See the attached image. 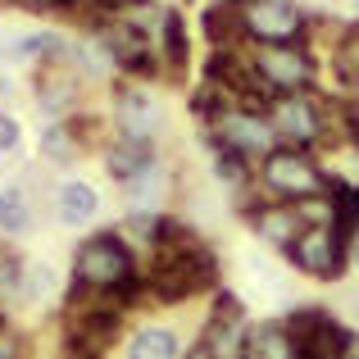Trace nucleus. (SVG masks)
<instances>
[{
  "instance_id": "obj_1",
  "label": "nucleus",
  "mask_w": 359,
  "mask_h": 359,
  "mask_svg": "<svg viewBox=\"0 0 359 359\" xmlns=\"http://www.w3.org/2000/svg\"><path fill=\"white\" fill-rule=\"evenodd\" d=\"M132 250L118 232H96L91 241L78 245V264H73V287L82 291H118L132 282Z\"/></svg>"
},
{
  "instance_id": "obj_2",
  "label": "nucleus",
  "mask_w": 359,
  "mask_h": 359,
  "mask_svg": "<svg viewBox=\"0 0 359 359\" xmlns=\"http://www.w3.org/2000/svg\"><path fill=\"white\" fill-rule=\"evenodd\" d=\"M278 123L273 114H259V109H245V105H228L219 114V123L210 128V146H228L245 159H269L278 150Z\"/></svg>"
},
{
  "instance_id": "obj_3",
  "label": "nucleus",
  "mask_w": 359,
  "mask_h": 359,
  "mask_svg": "<svg viewBox=\"0 0 359 359\" xmlns=\"http://www.w3.org/2000/svg\"><path fill=\"white\" fill-rule=\"evenodd\" d=\"M264 187L273 201H309L327 191V173L300 146H278L264 159Z\"/></svg>"
},
{
  "instance_id": "obj_4",
  "label": "nucleus",
  "mask_w": 359,
  "mask_h": 359,
  "mask_svg": "<svg viewBox=\"0 0 359 359\" xmlns=\"http://www.w3.org/2000/svg\"><path fill=\"white\" fill-rule=\"evenodd\" d=\"M259 82L273 96H291V91H309L314 82V55L300 41H259V50L250 55Z\"/></svg>"
},
{
  "instance_id": "obj_5",
  "label": "nucleus",
  "mask_w": 359,
  "mask_h": 359,
  "mask_svg": "<svg viewBox=\"0 0 359 359\" xmlns=\"http://www.w3.org/2000/svg\"><path fill=\"white\" fill-rule=\"evenodd\" d=\"M269 114H273L278 132L291 141V146H314V141H323V132L337 123V118H327V114H332V105H327V100H318V96H309V91L278 96Z\"/></svg>"
},
{
  "instance_id": "obj_6",
  "label": "nucleus",
  "mask_w": 359,
  "mask_h": 359,
  "mask_svg": "<svg viewBox=\"0 0 359 359\" xmlns=\"http://www.w3.org/2000/svg\"><path fill=\"white\" fill-rule=\"evenodd\" d=\"M245 32L250 41H300L309 27L305 9L296 0H245Z\"/></svg>"
},
{
  "instance_id": "obj_7",
  "label": "nucleus",
  "mask_w": 359,
  "mask_h": 359,
  "mask_svg": "<svg viewBox=\"0 0 359 359\" xmlns=\"http://www.w3.org/2000/svg\"><path fill=\"white\" fill-rule=\"evenodd\" d=\"M287 255H291V264H296L300 273H309V278H323V282L341 278V259H346V250H341V223L305 228Z\"/></svg>"
},
{
  "instance_id": "obj_8",
  "label": "nucleus",
  "mask_w": 359,
  "mask_h": 359,
  "mask_svg": "<svg viewBox=\"0 0 359 359\" xmlns=\"http://www.w3.org/2000/svg\"><path fill=\"white\" fill-rule=\"evenodd\" d=\"M287 327L300 341V359H346V346H351V332L341 323L323 314V309H296L287 318Z\"/></svg>"
},
{
  "instance_id": "obj_9",
  "label": "nucleus",
  "mask_w": 359,
  "mask_h": 359,
  "mask_svg": "<svg viewBox=\"0 0 359 359\" xmlns=\"http://www.w3.org/2000/svg\"><path fill=\"white\" fill-rule=\"evenodd\" d=\"M36 100L50 114H64V109L78 100V73L69 69L64 55H46V69L36 73Z\"/></svg>"
},
{
  "instance_id": "obj_10",
  "label": "nucleus",
  "mask_w": 359,
  "mask_h": 359,
  "mask_svg": "<svg viewBox=\"0 0 359 359\" xmlns=\"http://www.w3.org/2000/svg\"><path fill=\"white\" fill-rule=\"evenodd\" d=\"M255 232H259L264 241H273L278 250H291L296 237L305 232V214H300L296 201H278V205H269V210L255 214Z\"/></svg>"
},
{
  "instance_id": "obj_11",
  "label": "nucleus",
  "mask_w": 359,
  "mask_h": 359,
  "mask_svg": "<svg viewBox=\"0 0 359 359\" xmlns=\"http://www.w3.org/2000/svg\"><path fill=\"white\" fill-rule=\"evenodd\" d=\"M245 359H300V341L287 323H255L245 332Z\"/></svg>"
},
{
  "instance_id": "obj_12",
  "label": "nucleus",
  "mask_w": 359,
  "mask_h": 359,
  "mask_svg": "<svg viewBox=\"0 0 359 359\" xmlns=\"http://www.w3.org/2000/svg\"><path fill=\"white\" fill-rule=\"evenodd\" d=\"M118 128H123V137H146L150 141V132L159 128L155 96H146V91H137V87H123L118 91Z\"/></svg>"
},
{
  "instance_id": "obj_13",
  "label": "nucleus",
  "mask_w": 359,
  "mask_h": 359,
  "mask_svg": "<svg viewBox=\"0 0 359 359\" xmlns=\"http://www.w3.org/2000/svg\"><path fill=\"white\" fill-rule=\"evenodd\" d=\"M105 164L118 182H132V177H141L146 168H155V150H150L146 137H118L114 146H109Z\"/></svg>"
},
{
  "instance_id": "obj_14",
  "label": "nucleus",
  "mask_w": 359,
  "mask_h": 359,
  "mask_svg": "<svg viewBox=\"0 0 359 359\" xmlns=\"http://www.w3.org/2000/svg\"><path fill=\"white\" fill-rule=\"evenodd\" d=\"M159 55L173 73L187 69V32H182V14L177 9H159Z\"/></svg>"
},
{
  "instance_id": "obj_15",
  "label": "nucleus",
  "mask_w": 359,
  "mask_h": 359,
  "mask_svg": "<svg viewBox=\"0 0 359 359\" xmlns=\"http://www.w3.org/2000/svg\"><path fill=\"white\" fill-rule=\"evenodd\" d=\"M205 32H210L214 46H237L241 36H250V32H245L241 5H237V9H232V5H214L210 14H205Z\"/></svg>"
},
{
  "instance_id": "obj_16",
  "label": "nucleus",
  "mask_w": 359,
  "mask_h": 359,
  "mask_svg": "<svg viewBox=\"0 0 359 359\" xmlns=\"http://www.w3.org/2000/svg\"><path fill=\"white\" fill-rule=\"evenodd\" d=\"M128 359H177V337L168 327H141L128 346Z\"/></svg>"
},
{
  "instance_id": "obj_17",
  "label": "nucleus",
  "mask_w": 359,
  "mask_h": 359,
  "mask_svg": "<svg viewBox=\"0 0 359 359\" xmlns=\"http://www.w3.org/2000/svg\"><path fill=\"white\" fill-rule=\"evenodd\" d=\"M96 210H100V201H96V191H91L87 182H69L60 191V219L64 223H91Z\"/></svg>"
},
{
  "instance_id": "obj_18",
  "label": "nucleus",
  "mask_w": 359,
  "mask_h": 359,
  "mask_svg": "<svg viewBox=\"0 0 359 359\" xmlns=\"http://www.w3.org/2000/svg\"><path fill=\"white\" fill-rule=\"evenodd\" d=\"M27 228H32V214H27L23 191H18V187H5V191H0V232L23 237Z\"/></svg>"
},
{
  "instance_id": "obj_19",
  "label": "nucleus",
  "mask_w": 359,
  "mask_h": 359,
  "mask_svg": "<svg viewBox=\"0 0 359 359\" xmlns=\"http://www.w3.org/2000/svg\"><path fill=\"white\" fill-rule=\"evenodd\" d=\"M337 78L346 87H359V23L346 27V36L337 41Z\"/></svg>"
},
{
  "instance_id": "obj_20",
  "label": "nucleus",
  "mask_w": 359,
  "mask_h": 359,
  "mask_svg": "<svg viewBox=\"0 0 359 359\" xmlns=\"http://www.w3.org/2000/svg\"><path fill=\"white\" fill-rule=\"evenodd\" d=\"M41 155L55 159V164H69L78 155V137H73V123H60V128H46L41 137Z\"/></svg>"
},
{
  "instance_id": "obj_21",
  "label": "nucleus",
  "mask_w": 359,
  "mask_h": 359,
  "mask_svg": "<svg viewBox=\"0 0 359 359\" xmlns=\"http://www.w3.org/2000/svg\"><path fill=\"white\" fill-rule=\"evenodd\" d=\"M214 168H219V177L232 182V187H245V177H250L245 155H237V150H228V146H214Z\"/></svg>"
},
{
  "instance_id": "obj_22",
  "label": "nucleus",
  "mask_w": 359,
  "mask_h": 359,
  "mask_svg": "<svg viewBox=\"0 0 359 359\" xmlns=\"http://www.w3.org/2000/svg\"><path fill=\"white\" fill-rule=\"evenodd\" d=\"M337 123H341L346 141H355V146H359V100H346V105H337Z\"/></svg>"
},
{
  "instance_id": "obj_23",
  "label": "nucleus",
  "mask_w": 359,
  "mask_h": 359,
  "mask_svg": "<svg viewBox=\"0 0 359 359\" xmlns=\"http://www.w3.org/2000/svg\"><path fill=\"white\" fill-rule=\"evenodd\" d=\"M91 9H96V23L100 18H118V14H128L132 5H146V0H87Z\"/></svg>"
},
{
  "instance_id": "obj_24",
  "label": "nucleus",
  "mask_w": 359,
  "mask_h": 359,
  "mask_svg": "<svg viewBox=\"0 0 359 359\" xmlns=\"http://www.w3.org/2000/svg\"><path fill=\"white\" fill-rule=\"evenodd\" d=\"M18 282H23V264H18V259H9V255H0V291L9 296V291H14Z\"/></svg>"
},
{
  "instance_id": "obj_25",
  "label": "nucleus",
  "mask_w": 359,
  "mask_h": 359,
  "mask_svg": "<svg viewBox=\"0 0 359 359\" xmlns=\"http://www.w3.org/2000/svg\"><path fill=\"white\" fill-rule=\"evenodd\" d=\"M9 150H18V123L0 114V155H9Z\"/></svg>"
},
{
  "instance_id": "obj_26",
  "label": "nucleus",
  "mask_w": 359,
  "mask_h": 359,
  "mask_svg": "<svg viewBox=\"0 0 359 359\" xmlns=\"http://www.w3.org/2000/svg\"><path fill=\"white\" fill-rule=\"evenodd\" d=\"M0 359H23V355H18V337L0 332Z\"/></svg>"
},
{
  "instance_id": "obj_27",
  "label": "nucleus",
  "mask_w": 359,
  "mask_h": 359,
  "mask_svg": "<svg viewBox=\"0 0 359 359\" xmlns=\"http://www.w3.org/2000/svg\"><path fill=\"white\" fill-rule=\"evenodd\" d=\"M27 9H64V5H78V0H18Z\"/></svg>"
},
{
  "instance_id": "obj_28",
  "label": "nucleus",
  "mask_w": 359,
  "mask_h": 359,
  "mask_svg": "<svg viewBox=\"0 0 359 359\" xmlns=\"http://www.w3.org/2000/svg\"><path fill=\"white\" fill-rule=\"evenodd\" d=\"M64 359H100V351H91V346H64Z\"/></svg>"
},
{
  "instance_id": "obj_29",
  "label": "nucleus",
  "mask_w": 359,
  "mask_h": 359,
  "mask_svg": "<svg viewBox=\"0 0 359 359\" xmlns=\"http://www.w3.org/2000/svg\"><path fill=\"white\" fill-rule=\"evenodd\" d=\"M346 359H359V337L351 332V346H346Z\"/></svg>"
},
{
  "instance_id": "obj_30",
  "label": "nucleus",
  "mask_w": 359,
  "mask_h": 359,
  "mask_svg": "<svg viewBox=\"0 0 359 359\" xmlns=\"http://www.w3.org/2000/svg\"><path fill=\"white\" fill-rule=\"evenodd\" d=\"M187 359H214V355H210V351H205V346H196V351H191V355H187Z\"/></svg>"
},
{
  "instance_id": "obj_31",
  "label": "nucleus",
  "mask_w": 359,
  "mask_h": 359,
  "mask_svg": "<svg viewBox=\"0 0 359 359\" xmlns=\"http://www.w3.org/2000/svg\"><path fill=\"white\" fill-rule=\"evenodd\" d=\"M355 264H359V245H355Z\"/></svg>"
},
{
  "instance_id": "obj_32",
  "label": "nucleus",
  "mask_w": 359,
  "mask_h": 359,
  "mask_svg": "<svg viewBox=\"0 0 359 359\" xmlns=\"http://www.w3.org/2000/svg\"><path fill=\"white\" fill-rule=\"evenodd\" d=\"M0 96H5V82H0Z\"/></svg>"
},
{
  "instance_id": "obj_33",
  "label": "nucleus",
  "mask_w": 359,
  "mask_h": 359,
  "mask_svg": "<svg viewBox=\"0 0 359 359\" xmlns=\"http://www.w3.org/2000/svg\"><path fill=\"white\" fill-rule=\"evenodd\" d=\"M355 191H359V187H355Z\"/></svg>"
}]
</instances>
